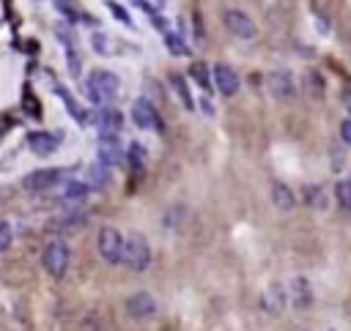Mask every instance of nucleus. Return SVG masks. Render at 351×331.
<instances>
[{"instance_id":"dca6fc26","label":"nucleus","mask_w":351,"mask_h":331,"mask_svg":"<svg viewBox=\"0 0 351 331\" xmlns=\"http://www.w3.org/2000/svg\"><path fill=\"white\" fill-rule=\"evenodd\" d=\"M335 197H337L340 208L351 213V181H337L335 183Z\"/></svg>"},{"instance_id":"9b49d317","label":"nucleus","mask_w":351,"mask_h":331,"mask_svg":"<svg viewBox=\"0 0 351 331\" xmlns=\"http://www.w3.org/2000/svg\"><path fill=\"white\" fill-rule=\"evenodd\" d=\"M27 145L36 156H49L55 148H58V137L49 134V131H30L27 134Z\"/></svg>"},{"instance_id":"6ab92c4d","label":"nucleus","mask_w":351,"mask_h":331,"mask_svg":"<svg viewBox=\"0 0 351 331\" xmlns=\"http://www.w3.org/2000/svg\"><path fill=\"white\" fill-rule=\"evenodd\" d=\"M170 82H173V88L178 90V96H181L184 107H186V109H192L195 104H192V93H189V88L184 85V77H181V74H170Z\"/></svg>"},{"instance_id":"f8f14e48","label":"nucleus","mask_w":351,"mask_h":331,"mask_svg":"<svg viewBox=\"0 0 351 331\" xmlns=\"http://www.w3.org/2000/svg\"><path fill=\"white\" fill-rule=\"evenodd\" d=\"M271 202H274L277 211L288 213V211H293V205H296V194H293V189L285 186L282 181H274V183H271Z\"/></svg>"},{"instance_id":"412c9836","label":"nucleus","mask_w":351,"mask_h":331,"mask_svg":"<svg viewBox=\"0 0 351 331\" xmlns=\"http://www.w3.org/2000/svg\"><path fill=\"white\" fill-rule=\"evenodd\" d=\"M129 161H132V167H140L145 161V150H143L140 142H132L129 145Z\"/></svg>"},{"instance_id":"2eb2a0df","label":"nucleus","mask_w":351,"mask_h":331,"mask_svg":"<svg viewBox=\"0 0 351 331\" xmlns=\"http://www.w3.org/2000/svg\"><path fill=\"white\" fill-rule=\"evenodd\" d=\"M85 197H88V186L77 183V181H71L63 191V202H69V205H80V202H85Z\"/></svg>"},{"instance_id":"423d86ee","label":"nucleus","mask_w":351,"mask_h":331,"mask_svg":"<svg viewBox=\"0 0 351 331\" xmlns=\"http://www.w3.org/2000/svg\"><path fill=\"white\" fill-rule=\"evenodd\" d=\"M60 181V170L55 167H44V170H33L30 175L22 178V186L27 191H47L49 186H55Z\"/></svg>"},{"instance_id":"39448f33","label":"nucleus","mask_w":351,"mask_h":331,"mask_svg":"<svg viewBox=\"0 0 351 331\" xmlns=\"http://www.w3.org/2000/svg\"><path fill=\"white\" fill-rule=\"evenodd\" d=\"M225 27L236 36V38H244V41H252L258 36V25L252 22V16L241 8H228L225 11Z\"/></svg>"},{"instance_id":"5701e85b","label":"nucleus","mask_w":351,"mask_h":331,"mask_svg":"<svg viewBox=\"0 0 351 331\" xmlns=\"http://www.w3.org/2000/svg\"><path fill=\"white\" fill-rule=\"evenodd\" d=\"M165 41H167V47H170L176 55H184V52H186V47L178 41V36H176V33H170V30H167V33H165Z\"/></svg>"},{"instance_id":"f257e3e1","label":"nucleus","mask_w":351,"mask_h":331,"mask_svg":"<svg viewBox=\"0 0 351 331\" xmlns=\"http://www.w3.org/2000/svg\"><path fill=\"white\" fill-rule=\"evenodd\" d=\"M118 88H121L118 77H115L112 71H107V68H96V71H90V77H88V96H90V101H96V104L112 101V98L118 96Z\"/></svg>"},{"instance_id":"7ed1b4c3","label":"nucleus","mask_w":351,"mask_h":331,"mask_svg":"<svg viewBox=\"0 0 351 331\" xmlns=\"http://www.w3.org/2000/svg\"><path fill=\"white\" fill-rule=\"evenodd\" d=\"M129 271H134V274H140V271H145L148 268V263H151V246H148V241L140 235V233H132L129 238H126V246H123V260H121Z\"/></svg>"},{"instance_id":"9d476101","label":"nucleus","mask_w":351,"mask_h":331,"mask_svg":"<svg viewBox=\"0 0 351 331\" xmlns=\"http://www.w3.org/2000/svg\"><path fill=\"white\" fill-rule=\"evenodd\" d=\"M126 312H129L134 320L151 317V315L156 312V301H154L151 293H134V295H129V301H126Z\"/></svg>"},{"instance_id":"a211bd4d","label":"nucleus","mask_w":351,"mask_h":331,"mask_svg":"<svg viewBox=\"0 0 351 331\" xmlns=\"http://www.w3.org/2000/svg\"><path fill=\"white\" fill-rule=\"evenodd\" d=\"M189 77H192L200 88H208V85H211V82H208V66L200 63V60H195V63L189 66Z\"/></svg>"},{"instance_id":"aec40b11","label":"nucleus","mask_w":351,"mask_h":331,"mask_svg":"<svg viewBox=\"0 0 351 331\" xmlns=\"http://www.w3.org/2000/svg\"><path fill=\"white\" fill-rule=\"evenodd\" d=\"M304 197H307V202H310L313 208H315V205H318V208L326 205V202H324V194H321V186H307V189H304Z\"/></svg>"},{"instance_id":"b1692460","label":"nucleus","mask_w":351,"mask_h":331,"mask_svg":"<svg viewBox=\"0 0 351 331\" xmlns=\"http://www.w3.org/2000/svg\"><path fill=\"white\" fill-rule=\"evenodd\" d=\"M340 140H343L346 145H351V118L340 120Z\"/></svg>"},{"instance_id":"4be33fe9","label":"nucleus","mask_w":351,"mask_h":331,"mask_svg":"<svg viewBox=\"0 0 351 331\" xmlns=\"http://www.w3.org/2000/svg\"><path fill=\"white\" fill-rule=\"evenodd\" d=\"M8 246H11V224L0 219V252H5Z\"/></svg>"},{"instance_id":"4468645a","label":"nucleus","mask_w":351,"mask_h":331,"mask_svg":"<svg viewBox=\"0 0 351 331\" xmlns=\"http://www.w3.org/2000/svg\"><path fill=\"white\" fill-rule=\"evenodd\" d=\"M99 159H101L104 164L121 161V148H118L115 137H99Z\"/></svg>"},{"instance_id":"393cba45","label":"nucleus","mask_w":351,"mask_h":331,"mask_svg":"<svg viewBox=\"0 0 351 331\" xmlns=\"http://www.w3.org/2000/svg\"><path fill=\"white\" fill-rule=\"evenodd\" d=\"M107 5H110V11H115V14H118V19H123V22H126V25H132V19H129V14H126V11H123V8H118V5H115V3H107Z\"/></svg>"},{"instance_id":"20e7f679","label":"nucleus","mask_w":351,"mask_h":331,"mask_svg":"<svg viewBox=\"0 0 351 331\" xmlns=\"http://www.w3.org/2000/svg\"><path fill=\"white\" fill-rule=\"evenodd\" d=\"M96 246H99L101 260H104V263H110V265H115V263H121V260H123L126 238H123L115 227H101V230H99V241H96Z\"/></svg>"},{"instance_id":"f03ea898","label":"nucleus","mask_w":351,"mask_h":331,"mask_svg":"<svg viewBox=\"0 0 351 331\" xmlns=\"http://www.w3.org/2000/svg\"><path fill=\"white\" fill-rule=\"evenodd\" d=\"M69 260H71V252H69L66 241H60V238L49 241V243L44 246V252H41V265H44V271H47L52 279H60V276L69 271Z\"/></svg>"},{"instance_id":"0eeeda50","label":"nucleus","mask_w":351,"mask_h":331,"mask_svg":"<svg viewBox=\"0 0 351 331\" xmlns=\"http://www.w3.org/2000/svg\"><path fill=\"white\" fill-rule=\"evenodd\" d=\"M214 85H217V90H219L222 96H236L239 88H241V79H239L236 68H230V66H225V63H217V66H214Z\"/></svg>"},{"instance_id":"6e6552de","label":"nucleus","mask_w":351,"mask_h":331,"mask_svg":"<svg viewBox=\"0 0 351 331\" xmlns=\"http://www.w3.org/2000/svg\"><path fill=\"white\" fill-rule=\"evenodd\" d=\"M132 120H134L140 129H151V131H159V129H162L156 109H154L145 98H137V101L132 104Z\"/></svg>"},{"instance_id":"ddd939ff","label":"nucleus","mask_w":351,"mask_h":331,"mask_svg":"<svg viewBox=\"0 0 351 331\" xmlns=\"http://www.w3.org/2000/svg\"><path fill=\"white\" fill-rule=\"evenodd\" d=\"M269 88H271L274 98H291V96L296 93V79H293L288 71H274Z\"/></svg>"},{"instance_id":"a878e982","label":"nucleus","mask_w":351,"mask_h":331,"mask_svg":"<svg viewBox=\"0 0 351 331\" xmlns=\"http://www.w3.org/2000/svg\"><path fill=\"white\" fill-rule=\"evenodd\" d=\"M343 104H346V109L351 112V88H346V90H343Z\"/></svg>"},{"instance_id":"1a4fd4ad","label":"nucleus","mask_w":351,"mask_h":331,"mask_svg":"<svg viewBox=\"0 0 351 331\" xmlns=\"http://www.w3.org/2000/svg\"><path fill=\"white\" fill-rule=\"evenodd\" d=\"M121 126H123V115L118 109H112V107L99 109V115H96L99 137H118L121 134Z\"/></svg>"},{"instance_id":"f3484780","label":"nucleus","mask_w":351,"mask_h":331,"mask_svg":"<svg viewBox=\"0 0 351 331\" xmlns=\"http://www.w3.org/2000/svg\"><path fill=\"white\" fill-rule=\"evenodd\" d=\"M304 88H307L310 96H324V77L310 68V71L304 74Z\"/></svg>"}]
</instances>
